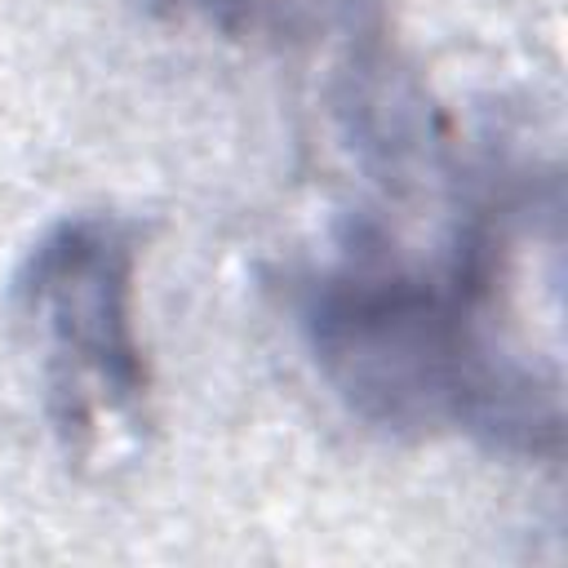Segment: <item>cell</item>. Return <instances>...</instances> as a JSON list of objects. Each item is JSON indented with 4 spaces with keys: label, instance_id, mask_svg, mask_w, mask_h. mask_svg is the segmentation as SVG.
Segmentation results:
<instances>
[{
    "label": "cell",
    "instance_id": "1",
    "mask_svg": "<svg viewBox=\"0 0 568 568\" xmlns=\"http://www.w3.org/2000/svg\"><path fill=\"white\" fill-rule=\"evenodd\" d=\"M555 178L501 182L435 266L351 248L288 280L297 328L342 404L390 435L466 430L519 457H559V320L524 288L559 275Z\"/></svg>",
    "mask_w": 568,
    "mask_h": 568
},
{
    "label": "cell",
    "instance_id": "2",
    "mask_svg": "<svg viewBox=\"0 0 568 568\" xmlns=\"http://www.w3.org/2000/svg\"><path fill=\"white\" fill-rule=\"evenodd\" d=\"M53 430L75 462H102L146 426L151 364L138 333V226L67 213L36 235L13 275Z\"/></svg>",
    "mask_w": 568,
    "mask_h": 568
},
{
    "label": "cell",
    "instance_id": "3",
    "mask_svg": "<svg viewBox=\"0 0 568 568\" xmlns=\"http://www.w3.org/2000/svg\"><path fill=\"white\" fill-rule=\"evenodd\" d=\"M200 4L231 36H271L284 44L328 40V36H377L386 0H178Z\"/></svg>",
    "mask_w": 568,
    "mask_h": 568
}]
</instances>
